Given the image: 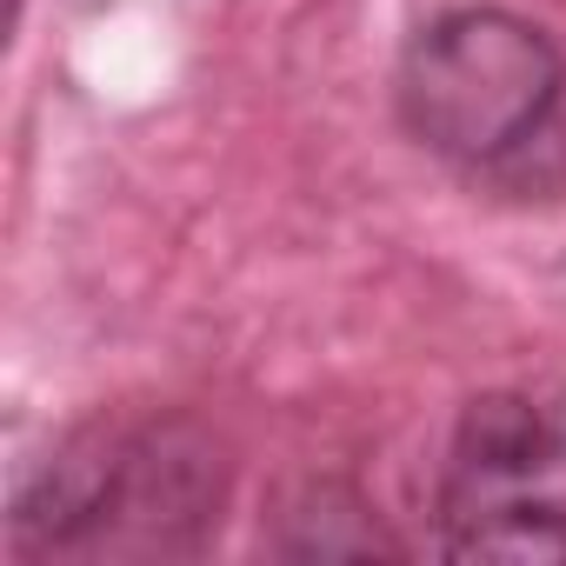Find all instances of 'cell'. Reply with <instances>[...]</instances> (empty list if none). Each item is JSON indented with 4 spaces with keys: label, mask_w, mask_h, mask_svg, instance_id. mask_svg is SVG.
Instances as JSON below:
<instances>
[{
    "label": "cell",
    "mask_w": 566,
    "mask_h": 566,
    "mask_svg": "<svg viewBox=\"0 0 566 566\" xmlns=\"http://www.w3.org/2000/svg\"><path fill=\"white\" fill-rule=\"evenodd\" d=\"M227 506V453L200 420H120L74 433L21 493L14 539L41 559L200 553Z\"/></svg>",
    "instance_id": "6da1fadb"
},
{
    "label": "cell",
    "mask_w": 566,
    "mask_h": 566,
    "mask_svg": "<svg viewBox=\"0 0 566 566\" xmlns=\"http://www.w3.org/2000/svg\"><path fill=\"white\" fill-rule=\"evenodd\" d=\"M400 120L420 147L460 167H493L546 134L566 61L546 28L506 8H453L400 54Z\"/></svg>",
    "instance_id": "7a4b0ae2"
},
{
    "label": "cell",
    "mask_w": 566,
    "mask_h": 566,
    "mask_svg": "<svg viewBox=\"0 0 566 566\" xmlns=\"http://www.w3.org/2000/svg\"><path fill=\"white\" fill-rule=\"evenodd\" d=\"M453 559H566V387L480 394L440 467Z\"/></svg>",
    "instance_id": "3957f363"
},
{
    "label": "cell",
    "mask_w": 566,
    "mask_h": 566,
    "mask_svg": "<svg viewBox=\"0 0 566 566\" xmlns=\"http://www.w3.org/2000/svg\"><path fill=\"white\" fill-rule=\"evenodd\" d=\"M354 513H374V506L360 493H347V486H314L307 506L287 513L301 533H287L280 546H287V553H400V539L387 526H340Z\"/></svg>",
    "instance_id": "277c9868"
}]
</instances>
